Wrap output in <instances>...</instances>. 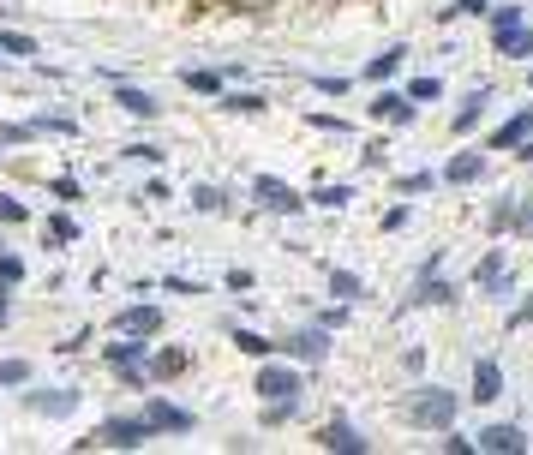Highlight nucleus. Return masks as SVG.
I'll list each match as a JSON object with an SVG mask.
<instances>
[{
  "mask_svg": "<svg viewBox=\"0 0 533 455\" xmlns=\"http://www.w3.org/2000/svg\"><path fill=\"white\" fill-rule=\"evenodd\" d=\"M306 126H318V132H348V120H342V114H318V108L306 114Z\"/></svg>",
  "mask_w": 533,
  "mask_h": 455,
  "instance_id": "45",
  "label": "nucleus"
},
{
  "mask_svg": "<svg viewBox=\"0 0 533 455\" xmlns=\"http://www.w3.org/2000/svg\"><path fill=\"white\" fill-rule=\"evenodd\" d=\"M480 12H492V0H450V6H438V24H456V18H480Z\"/></svg>",
  "mask_w": 533,
  "mask_h": 455,
  "instance_id": "30",
  "label": "nucleus"
},
{
  "mask_svg": "<svg viewBox=\"0 0 533 455\" xmlns=\"http://www.w3.org/2000/svg\"><path fill=\"white\" fill-rule=\"evenodd\" d=\"M438 90H444V78H414V84H408V96H414V102H432Z\"/></svg>",
  "mask_w": 533,
  "mask_h": 455,
  "instance_id": "44",
  "label": "nucleus"
},
{
  "mask_svg": "<svg viewBox=\"0 0 533 455\" xmlns=\"http://www.w3.org/2000/svg\"><path fill=\"white\" fill-rule=\"evenodd\" d=\"M42 234H48V240H54V246H78V222H72V216H66V210H54V216H48V222H42Z\"/></svg>",
  "mask_w": 533,
  "mask_h": 455,
  "instance_id": "28",
  "label": "nucleus"
},
{
  "mask_svg": "<svg viewBox=\"0 0 533 455\" xmlns=\"http://www.w3.org/2000/svg\"><path fill=\"white\" fill-rule=\"evenodd\" d=\"M474 288L492 294V300H510V294H516V270H510V252H504V246H492V252L474 264Z\"/></svg>",
  "mask_w": 533,
  "mask_h": 455,
  "instance_id": "6",
  "label": "nucleus"
},
{
  "mask_svg": "<svg viewBox=\"0 0 533 455\" xmlns=\"http://www.w3.org/2000/svg\"><path fill=\"white\" fill-rule=\"evenodd\" d=\"M330 294H336V300H348V306H354V300H360V294H366V282H360V276H354V270H330Z\"/></svg>",
  "mask_w": 533,
  "mask_h": 455,
  "instance_id": "29",
  "label": "nucleus"
},
{
  "mask_svg": "<svg viewBox=\"0 0 533 455\" xmlns=\"http://www.w3.org/2000/svg\"><path fill=\"white\" fill-rule=\"evenodd\" d=\"M216 108H222V114H264V108H270V96H258V90H228V84H222Z\"/></svg>",
  "mask_w": 533,
  "mask_h": 455,
  "instance_id": "21",
  "label": "nucleus"
},
{
  "mask_svg": "<svg viewBox=\"0 0 533 455\" xmlns=\"http://www.w3.org/2000/svg\"><path fill=\"white\" fill-rule=\"evenodd\" d=\"M378 120H390V126H414L420 120V102L408 96V90H378V102H366Z\"/></svg>",
  "mask_w": 533,
  "mask_h": 455,
  "instance_id": "11",
  "label": "nucleus"
},
{
  "mask_svg": "<svg viewBox=\"0 0 533 455\" xmlns=\"http://www.w3.org/2000/svg\"><path fill=\"white\" fill-rule=\"evenodd\" d=\"M318 450H330V455H372V438H366L354 420H342V414H336V420H324V426H318Z\"/></svg>",
  "mask_w": 533,
  "mask_h": 455,
  "instance_id": "9",
  "label": "nucleus"
},
{
  "mask_svg": "<svg viewBox=\"0 0 533 455\" xmlns=\"http://www.w3.org/2000/svg\"><path fill=\"white\" fill-rule=\"evenodd\" d=\"M486 18H492V36H510L516 24H528V18H522V6H492Z\"/></svg>",
  "mask_w": 533,
  "mask_h": 455,
  "instance_id": "32",
  "label": "nucleus"
},
{
  "mask_svg": "<svg viewBox=\"0 0 533 455\" xmlns=\"http://www.w3.org/2000/svg\"><path fill=\"white\" fill-rule=\"evenodd\" d=\"M528 138H533V102L528 108H516V114L486 138V150H516V144H528Z\"/></svg>",
  "mask_w": 533,
  "mask_h": 455,
  "instance_id": "15",
  "label": "nucleus"
},
{
  "mask_svg": "<svg viewBox=\"0 0 533 455\" xmlns=\"http://www.w3.org/2000/svg\"><path fill=\"white\" fill-rule=\"evenodd\" d=\"M498 42V54H510V60H528L533 54V24H516L510 36H492Z\"/></svg>",
  "mask_w": 533,
  "mask_h": 455,
  "instance_id": "26",
  "label": "nucleus"
},
{
  "mask_svg": "<svg viewBox=\"0 0 533 455\" xmlns=\"http://www.w3.org/2000/svg\"><path fill=\"white\" fill-rule=\"evenodd\" d=\"M36 120V132H60V138H78V120L72 114H30Z\"/></svg>",
  "mask_w": 533,
  "mask_h": 455,
  "instance_id": "33",
  "label": "nucleus"
},
{
  "mask_svg": "<svg viewBox=\"0 0 533 455\" xmlns=\"http://www.w3.org/2000/svg\"><path fill=\"white\" fill-rule=\"evenodd\" d=\"M126 156H138V162H162L168 150H162V144H150V138H138V144H126Z\"/></svg>",
  "mask_w": 533,
  "mask_h": 455,
  "instance_id": "46",
  "label": "nucleus"
},
{
  "mask_svg": "<svg viewBox=\"0 0 533 455\" xmlns=\"http://www.w3.org/2000/svg\"><path fill=\"white\" fill-rule=\"evenodd\" d=\"M102 360H108V372L144 366V360H150V336H132V330H120V342H108V348H102Z\"/></svg>",
  "mask_w": 533,
  "mask_h": 455,
  "instance_id": "12",
  "label": "nucleus"
},
{
  "mask_svg": "<svg viewBox=\"0 0 533 455\" xmlns=\"http://www.w3.org/2000/svg\"><path fill=\"white\" fill-rule=\"evenodd\" d=\"M504 396V366L498 360H480L474 366V402H498Z\"/></svg>",
  "mask_w": 533,
  "mask_h": 455,
  "instance_id": "23",
  "label": "nucleus"
},
{
  "mask_svg": "<svg viewBox=\"0 0 533 455\" xmlns=\"http://www.w3.org/2000/svg\"><path fill=\"white\" fill-rule=\"evenodd\" d=\"M444 180H450V186H474V180H486V150H456L450 168H444Z\"/></svg>",
  "mask_w": 533,
  "mask_h": 455,
  "instance_id": "17",
  "label": "nucleus"
},
{
  "mask_svg": "<svg viewBox=\"0 0 533 455\" xmlns=\"http://www.w3.org/2000/svg\"><path fill=\"white\" fill-rule=\"evenodd\" d=\"M516 222H522L516 198H510V204H492V234H504V228H516Z\"/></svg>",
  "mask_w": 533,
  "mask_h": 455,
  "instance_id": "41",
  "label": "nucleus"
},
{
  "mask_svg": "<svg viewBox=\"0 0 533 455\" xmlns=\"http://www.w3.org/2000/svg\"><path fill=\"white\" fill-rule=\"evenodd\" d=\"M30 384V360H0V390H24Z\"/></svg>",
  "mask_w": 533,
  "mask_h": 455,
  "instance_id": "37",
  "label": "nucleus"
},
{
  "mask_svg": "<svg viewBox=\"0 0 533 455\" xmlns=\"http://www.w3.org/2000/svg\"><path fill=\"white\" fill-rule=\"evenodd\" d=\"M252 390H258V402H300L306 378H300V372H294L282 354H270V360L258 366V384H252Z\"/></svg>",
  "mask_w": 533,
  "mask_h": 455,
  "instance_id": "3",
  "label": "nucleus"
},
{
  "mask_svg": "<svg viewBox=\"0 0 533 455\" xmlns=\"http://www.w3.org/2000/svg\"><path fill=\"white\" fill-rule=\"evenodd\" d=\"M300 414V402H264V426H288Z\"/></svg>",
  "mask_w": 533,
  "mask_h": 455,
  "instance_id": "43",
  "label": "nucleus"
},
{
  "mask_svg": "<svg viewBox=\"0 0 533 455\" xmlns=\"http://www.w3.org/2000/svg\"><path fill=\"white\" fill-rule=\"evenodd\" d=\"M348 198H354V186H318V192H312L318 210H348Z\"/></svg>",
  "mask_w": 533,
  "mask_h": 455,
  "instance_id": "35",
  "label": "nucleus"
},
{
  "mask_svg": "<svg viewBox=\"0 0 533 455\" xmlns=\"http://www.w3.org/2000/svg\"><path fill=\"white\" fill-rule=\"evenodd\" d=\"M24 276H30V270H24V258H18V252H0V288H18Z\"/></svg>",
  "mask_w": 533,
  "mask_h": 455,
  "instance_id": "39",
  "label": "nucleus"
},
{
  "mask_svg": "<svg viewBox=\"0 0 533 455\" xmlns=\"http://www.w3.org/2000/svg\"><path fill=\"white\" fill-rule=\"evenodd\" d=\"M282 354H288V360H324V354H330V330H324V324L294 330V336H282Z\"/></svg>",
  "mask_w": 533,
  "mask_h": 455,
  "instance_id": "14",
  "label": "nucleus"
},
{
  "mask_svg": "<svg viewBox=\"0 0 533 455\" xmlns=\"http://www.w3.org/2000/svg\"><path fill=\"white\" fill-rule=\"evenodd\" d=\"M402 60H408V48H384V54H372V60H366V84H390V78L402 72Z\"/></svg>",
  "mask_w": 533,
  "mask_h": 455,
  "instance_id": "24",
  "label": "nucleus"
},
{
  "mask_svg": "<svg viewBox=\"0 0 533 455\" xmlns=\"http://www.w3.org/2000/svg\"><path fill=\"white\" fill-rule=\"evenodd\" d=\"M486 102H492V90H474V96H468V102H462V108L450 114V132H456V138H468V132L480 126V114H486Z\"/></svg>",
  "mask_w": 533,
  "mask_h": 455,
  "instance_id": "22",
  "label": "nucleus"
},
{
  "mask_svg": "<svg viewBox=\"0 0 533 455\" xmlns=\"http://www.w3.org/2000/svg\"><path fill=\"white\" fill-rule=\"evenodd\" d=\"M228 342H234L240 354H252V360H270V354H282V342H270V336H258V330H246V324H228Z\"/></svg>",
  "mask_w": 533,
  "mask_h": 455,
  "instance_id": "20",
  "label": "nucleus"
},
{
  "mask_svg": "<svg viewBox=\"0 0 533 455\" xmlns=\"http://www.w3.org/2000/svg\"><path fill=\"white\" fill-rule=\"evenodd\" d=\"M48 192H54L60 204H78V198H84V186H78L72 174H54V180H48Z\"/></svg>",
  "mask_w": 533,
  "mask_h": 455,
  "instance_id": "40",
  "label": "nucleus"
},
{
  "mask_svg": "<svg viewBox=\"0 0 533 455\" xmlns=\"http://www.w3.org/2000/svg\"><path fill=\"white\" fill-rule=\"evenodd\" d=\"M252 204L270 210V216H300V210H306V198H300L288 180H276V174H258V180H252Z\"/></svg>",
  "mask_w": 533,
  "mask_h": 455,
  "instance_id": "8",
  "label": "nucleus"
},
{
  "mask_svg": "<svg viewBox=\"0 0 533 455\" xmlns=\"http://www.w3.org/2000/svg\"><path fill=\"white\" fill-rule=\"evenodd\" d=\"M180 84L192 90V96H222V84H228V72H210V66H192V72H180Z\"/></svg>",
  "mask_w": 533,
  "mask_h": 455,
  "instance_id": "25",
  "label": "nucleus"
},
{
  "mask_svg": "<svg viewBox=\"0 0 533 455\" xmlns=\"http://www.w3.org/2000/svg\"><path fill=\"white\" fill-rule=\"evenodd\" d=\"M78 402H84V390H78V384H48V390H24V408H30L36 420H66V414H78Z\"/></svg>",
  "mask_w": 533,
  "mask_h": 455,
  "instance_id": "7",
  "label": "nucleus"
},
{
  "mask_svg": "<svg viewBox=\"0 0 533 455\" xmlns=\"http://www.w3.org/2000/svg\"><path fill=\"white\" fill-rule=\"evenodd\" d=\"M438 270H444V252H432V258L420 264V276H414V288H408L402 312H414V306H450V300H456V288H450Z\"/></svg>",
  "mask_w": 533,
  "mask_h": 455,
  "instance_id": "4",
  "label": "nucleus"
},
{
  "mask_svg": "<svg viewBox=\"0 0 533 455\" xmlns=\"http://www.w3.org/2000/svg\"><path fill=\"white\" fill-rule=\"evenodd\" d=\"M474 450H486V455H528V432H522V426H486Z\"/></svg>",
  "mask_w": 533,
  "mask_h": 455,
  "instance_id": "16",
  "label": "nucleus"
},
{
  "mask_svg": "<svg viewBox=\"0 0 533 455\" xmlns=\"http://www.w3.org/2000/svg\"><path fill=\"white\" fill-rule=\"evenodd\" d=\"M156 432H150V420L144 414H108L96 432H90V444L96 450H144Z\"/></svg>",
  "mask_w": 533,
  "mask_h": 455,
  "instance_id": "2",
  "label": "nucleus"
},
{
  "mask_svg": "<svg viewBox=\"0 0 533 455\" xmlns=\"http://www.w3.org/2000/svg\"><path fill=\"white\" fill-rule=\"evenodd\" d=\"M432 186H438V174H396V192L402 198H426Z\"/></svg>",
  "mask_w": 533,
  "mask_h": 455,
  "instance_id": "34",
  "label": "nucleus"
},
{
  "mask_svg": "<svg viewBox=\"0 0 533 455\" xmlns=\"http://www.w3.org/2000/svg\"><path fill=\"white\" fill-rule=\"evenodd\" d=\"M12 324V288H0V330Z\"/></svg>",
  "mask_w": 533,
  "mask_h": 455,
  "instance_id": "50",
  "label": "nucleus"
},
{
  "mask_svg": "<svg viewBox=\"0 0 533 455\" xmlns=\"http://www.w3.org/2000/svg\"><path fill=\"white\" fill-rule=\"evenodd\" d=\"M420 432H450L456 426V414H462V396L456 390H438V384H420L414 396H408V408H402Z\"/></svg>",
  "mask_w": 533,
  "mask_h": 455,
  "instance_id": "1",
  "label": "nucleus"
},
{
  "mask_svg": "<svg viewBox=\"0 0 533 455\" xmlns=\"http://www.w3.org/2000/svg\"><path fill=\"white\" fill-rule=\"evenodd\" d=\"M138 414L150 420V432H156V438H186V432H198V414H192V408H180V402H168V396H150Z\"/></svg>",
  "mask_w": 533,
  "mask_h": 455,
  "instance_id": "5",
  "label": "nucleus"
},
{
  "mask_svg": "<svg viewBox=\"0 0 533 455\" xmlns=\"http://www.w3.org/2000/svg\"><path fill=\"white\" fill-rule=\"evenodd\" d=\"M528 324H533V294L516 306V312H510V330H528Z\"/></svg>",
  "mask_w": 533,
  "mask_h": 455,
  "instance_id": "49",
  "label": "nucleus"
},
{
  "mask_svg": "<svg viewBox=\"0 0 533 455\" xmlns=\"http://www.w3.org/2000/svg\"><path fill=\"white\" fill-rule=\"evenodd\" d=\"M90 336H96V330H90V324H78V330H72V336H66V342H54V354H60V360H78V354H84V342H90Z\"/></svg>",
  "mask_w": 533,
  "mask_h": 455,
  "instance_id": "38",
  "label": "nucleus"
},
{
  "mask_svg": "<svg viewBox=\"0 0 533 455\" xmlns=\"http://www.w3.org/2000/svg\"><path fill=\"white\" fill-rule=\"evenodd\" d=\"M162 294H174V300H192V294H204L192 276H162Z\"/></svg>",
  "mask_w": 533,
  "mask_h": 455,
  "instance_id": "42",
  "label": "nucleus"
},
{
  "mask_svg": "<svg viewBox=\"0 0 533 455\" xmlns=\"http://www.w3.org/2000/svg\"><path fill=\"white\" fill-rule=\"evenodd\" d=\"M114 330H132V336H162V306H150V300H132V306H120L114 312Z\"/></svg>",
  "mask_w": 533,
  "mask_h": 455,
  "instance_id": "10",
  "label": "nucleus"
},
{
  "mask_svg": "<svg viewBox=\"0 0 533 455\" xmlns=\"http://www.w3.org/2000/svg\"><path fill=\"white\" fill-rule=\"evenodd\" d=\"M0 54H12V60H36L42 48H36V36H24V30H6V24H0Z\"/></svg>",
  "mask_w": 533,
  "mask_h": 455,
  "instance_id": "27",
  "label": "nucleus"
},
{
  "mask_svg": "<svg viewBox=\"0 0 533 455\" xmlns=\"http://www.w3.org/2000/svg\"><path fill=\"white\" fill-rule=\"evenodd\" d=\"M36 120H0V144H36Z\"/></svg>",
  "mask_w": 533,
  "mask_h": 455,
  "instance_id": "31",
  "label": "nucleus"
},
{
  "mask_svg": "<svg viewBox=\"0 0 533 455\" xmlns=\"http://www.w3.org/2000/svg\"><path fill=\"white\" fill-rule=\"evenodd\" d=\"M522 222H528V228H533V216H522Z\"/></svg>",
  "mask_w": 533,
  "mask_h": 455,
  "instance_id": "51",
  "label": "nucleus"
},
{
  "mask_svg": "<svg viewBox=\"0 0 533 455\" xmlns=\"http://www.w3.org/2000/svg\"><path fill=\"white\" fill-rule=\"evenodd\" d=\"M192 210H198V216H228V210H234V192L216 186V180H198V186H192Z\"/></svg>",
  "mask_w": 533,
  "mask_h": 455,
  "instance_id": "18",
  "label": "nucleus"
},
{
  "mask_svg": "<svg viewBox=\"0 0 533 455\" xmlns=\"http://www.w3.org/2000/svg\"><path fill=\"white\" fill-rule=\"evenodd\" d=\"M408 216H414L408 204H396V210H384V234H402V228H408Z\"/></svg>",
  "mask_w": 533,
  "mask_h": 455,
  "instance_id": "48",
  "label": "nucleus"
},
{
  "mask_svg": "<svg viewBox=\"0 0 533 455\" xmlns=\"http://www.w3.org/2000/svg\"><path fill=\"white\" fill-rule=\"evenodd\" d=\"M114 108H120V114H132V120H156V114H162V102H156L150 90L126 84V78H114Z\"/></svg>",
  "mask_w": 533,
  "mask_h": 455,
  "instance_id": "13",
  "label": "nucleus"
},
{
  "mask_svg": "<svg viewBox=\"0 0 533 455\" xmlns=\"http://www.w3.org/2000/svg\"><path fill=\"white\" fill-rule=\"evenodd\" d=\"M24 222H30V204L6 192V198H0V228H24Z\"/></svg>",
  "mask_w": 533,
  "mask_h": 455,
  "instance_id": "36",
  "label": "nucleus"
},
{
  "mask_svg": "<svg viewBox=\"0 0 533 455\" xmlns=\"http://www.w3.org/2000/svg\"><path fill=\"white\" fill-rule=\"evenodd\" d=\"M318 324H324V330H342V324H348V300H336V306H324V312H318Z\"/></svg>",
  "mask_w": 533,
  "mask_h": 455,
  "instance_id": "47",
  "label": "nucleus"
},
{
  "mask_svg": "<svg viewBox=\"0 0 533 455\" xmlns=\"http://www.w3.org/2000/svg\"><path fill=\"white\" fill-rule=\"evenodd\" d=\"M144 372H150V384H174V378L186 372V348H150Z\"/></svg>",
  "mask_w": 533,
  "mask_h": 455,
  "instance_id": "19",
  "label": "nucleus"
}]
</instances>
